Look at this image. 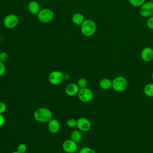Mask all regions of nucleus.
Here are the masks:
<instances>
[{"mask_svg":"<svg viewBox=\"0 0 153 153\" xmlns=\"http://www.w3.org/2000/svg\"><path fill=\"white\" fill-rule=\"evenodd\" d=\"M33 118L39 123H48L53 118L51 111L48 108H39L33 112Z\"/></svg>","mask_w":153,"mask_h":153,"instance_id":"1","label":"nucleus"},{"mask_svg":"<svg viewBox=\"0 0 153 153\" xmlns=\"http://www.w3.org/2000/svg\"><path fill=\"white\" fill-rule=\"evenodd\" d=\"M96 29V24L91 19H85L81 25V32L87 37L93 36L95 33Z\"/></svg>","mask_w":153,"mask_h":153,"instance_id":"2","label":"nucleus"},{"mask_svg":"<svg viewBox=\"0 0 153 153\" xmlns=\"http://www.w3.org/2000/svg\"><path fill=\"white\" fill-rule=\"evenodd\" d=\"M128 86L127 79L123 76H118L112 80V88L116 92H123Z\"/></svg>","mask_w":153,"mask_h":153,"instance_id":"3","label":"nucleus"},{"mask_svg":"<svg viewBox=\"0 0 153 153\" xmlns=\"http://www.w3.org/2000/svg\"><path fill=\"white\" fill-rule=\"evenodd\" d=\"M54 14L53 11L48 8L41 9L40 11L37 14L38 20L44 23H47L51 22L54 19Z\"/></svg>","mask_w":153,"mask_h":153,"instance_id":"4","label":"nucleus"},{"mask_svg":"<svg viewBox=\"0 0 153 153\" xmlns=\"http://www.w3.org/2000/svg\"><path fill=\"white\" fill-rule=\"evenodd\" d=\"M48 80L52 85H59L65 80L64 74L59 71H53L49 74L48 76Z\"/></svg>","mask_w":153,"mask_h":153,"instance_id":"5","label":"nucleus"},{"mask_svg":"<svg viewBox=\"0 0 153 153\" xmlns=\"http://www.w3.org/2000/svg\"><path fill=\"white\" fill-rule=\"evenodd\" d=\"M78 99L83 103H88L93 99V92L88 88H80L77 94Z\"/></svg>","mask_w":153,"mask_h":153,"instance_id":"6","label":"nucleus"},{"mask_svg":"<svg viewBox=\"0 0 153 153\" xmlns=\"http://www.w3.org/2000/svg\"><path fill=\"white\" fill-rule=\"evenodd\" d=\"M19 22V17L14 14H9L5 17L3 20L4 25L8 29L16 27Z\"/></svg>","mask_w":153,"mask_h":153,"instance_id":"7","label":"nucleus"},{"mask_svg":"<svg viewBox=\"0 0 153 153\" xmlns=\"http://www.w3.org/2000/svg\"><path fill=\"white\" fill-rule=\"evenodd\" d=\"M140 14L144 18H148L153 14V2H145L140 7L139 10Z\"/></svg>","mask_w":153,"mask_h":153,"instance_id":"8","label":"nucleus"},{"mask_svg":"<svg viewBox=\"0 0 153 153\" xmlns=\"http://www.w3.org/2000/svg\"><path fill=\"white\" fill-rule=\"evenodd\" d=\"M91 127V122L85 117H79L76 120V127L81 131H87Z\"/></svg>","mask_w":153,"mask_h":153,"instance_id":"9","label":"nucleus"},{"mask_svg":"<svg viewBox=\"0 0 153 153\" xmlns=\"http://www.w3.org/2000/svg\"><path fill=\"white\" fill-rule=\"evenodd\" d=\"M62 148L66 153H74L77 149V143L71 139H67L62 143Z\"/></svg>","mask_w":153,"mask_h":153,"instance_id":"10","label":"nucleus"},{"mask_svg":"<svg viewBox=\"0 0 153 153\" xmlns=\"http://www.w3.org/2000/svg\"><path fill=\"white\" fill-rule=\"evenodd\" d=\"M141 59L145 62H149L153 60V49L150 47L143 48L140 52Z\"/></svg>","mask_w":153,"mask_h":153,"instance_id":"11","label":"nucleus"},{"mask_svg":"<svg viewBox=\"0 0 153 153\" xmlns=\"http://www.w3.org/2000/svg\"><path fill=\"white\" fill-rule=\"evenodd\" d=\"M47 128L50 133L55 134L59 131L60 129V124L59 121L55 118L51 119L47 123Z\"/></svg>","mask_w":153,"mask_h":153,"instance_id":"12","label":"nucleus"},{"mask_svg":"<svg viewBox=\"0 0 153 153\" xmlns=\"http://www.w3.org/2000/svg\"><path fill=\"white\" fill-rule=\"evenodd\" d=\"M79 89L80 88L76 83L71 82L66 86L65 92L68 96L72 97L78 94Z\"/></svg>","mask_w":153,"mask_h":153,"instance_id":"13","label":"nucleus"},{"mask_svg":"<svg viewBox=\"0 0 153 153\" xmlns=\"http://www.w3.org/2000/svg\"><path fill=\"white\" fill-rule=\"evenodd\" d=\"M27 8L30 13L36 16L41 10L39 4L36 1H30L27 5Z\"/></svg>","mask_w":153,"mask_h":153,"instance_id":"14","label":"nucleus"},{"mask_svg":"<svg viewBox=\"0 0 153 153\" xmlns=\"http://www.w3.org/2000/svg\"><path fill=\"white\" fill-rule=\"evenodd\" d=\"M99 87L104 90H108L112 88V80L108 78H103L99 81Z\"/></svg>","mask_w":153,"mask_h":153,"instance_id":"15","label":"nucleus"},{"mask_svg":"<svg viewBox=\"0 0 153 153\" xmlns=\"http://www.w3.org/2000/svg\"><path fill=\"white\" fill-rule=\"evenodd\" d=\"M85 18L83 14L79 13H75L72 17V22L74 24L76 25H81V24L84 21Z\"/></svg>","mask_w":153,"mask_h":153,"instance_id":"16","label":"nucleus"},{"mask_svg":"<svg viewBox=\"0 0 153 153\" xmlns=\"http://www.w3.org/2000/svg\"><path fill=\"white\" fill-rule=\"evenodd\" d=\"M82 139V134L81 131L79 130H74L71 133V139L76 143H79Z\"/></svg>","mask_w":153,"mask_h":153,"instance_id":"17","label":"nucleus"},{"mask_svg":"<svg viewBox=\"0 0 153 153\" xmlns=\"http://www.w3.org/2000/svg\"><path fill=\"white\" fill-rule=\"evenodd\" d=\"M144 94L149 97H153V83L150 82L146 84L143 89Z\"/></svg>","mask_w":153,"mask_h":153,"instance_id":"18","label":"nucleus"},{"mask_svg":"<svg viewBox=\"0 0 153 153\" xmlns=\"http://www.w3.org/2000/svg\"><path fill=\"white\" fill-rule=\"evenodd\" d=\"M77 85L79 87V88H87L88 86V81L85 78L81 77L79 78L76 82Z\"/></svg>","mask_w":153,"mask_h":153,"instance_id":"19","label":"nucleus"},{"mask_svg":"<svg viewBox=\"0 0 153 153\" xmlns=\"http://www.w3.org/2000/svg\"><path fill=\"white\" fill-rule=\"evenodd\" d=\"M131 5L134 7H140L145 2L146 0H128Z\"/></svg>","mask_w":153,"mask_h":153,"instance_id":"20","label":"nucleus"},{"mask_svg":"<svg viewBox=\"0 0 153 153\" xmlns=\"http://www.w3.org/2000/svg\"><path fill=\"white\" fill-rule=\"evenodd\" d=\"M17 151L20 153H25L27 151V146L24 143L19 144L17 146Z\"/></svg>","mask_w":153,"mask_h":153,"instance_id":"21","label":"nucleus"},{"mask_svg":"<svg viewBox=\"0 0 153 153\" xmlns=\"http://www.w3.org/2000/svg\"><path fill=\"white\" fill-rule=\"evenodd\" d=\"M66 125L70 128H74L76 127V120L73 118H69L66 121Z\"/></svg>","mask_w":153,"mask_h":153,"instance_id":"22","label":"nucleus"},{"mask_svg":"<svg viewBox=\"0 0 153 153\" xmlns=\"http://www.w3.org/2000/svg\"><path fill=\"white\" fill-rule=\"evenodd\" d=\"M78 153H96V151L91 148L88 146H85L82 148L78 152Z\"/></svg>","mask_w":153,"mask_h":153,"instance_id":"23","label":"nucleus"},{"mask_svg":"<svg viewBox=\"0 0 153 153\" xmlns=\"http://www.w3.org/2000/svg\"><path fill=\"white\" fill-rule=\"evenodd\" d=\"M8 59V54L7 52L2 51L0 52V61L2 62H5Z\"/></svg>","mask_w":153,"mask_h":153,"instance_id":"24","label":"nucleus"},{"mask_svg":"<svg viewBox=\"0 0 153 153\" xmlns=\"http://www.w3.org/2000/svg\"><path fill=\"white\" fill-rule=\"evenodd\" d=\"M146 25L149 29H153V16H152L148 18L146 22Z\"/></svg>","mask_w":153,"mask_h":153,"instance_id":"25","label":"nucleus"},{"mask_svg":"<svg viewBox=\"0 0 153 153\" xmlns=\"http://www.w3.org/2000/svg\"><path fill=\"white\" fill-rule=\"evenodd\" d=\"M6 72V67L4 63L0 61V76H3Z\"/></svg>","mask_w":153,"mask_h":153,"instance_id":"26","label":"nucleus"},{"mask_svg":"<svg viewBox=\"0 0 153 153\" xmlns=\"http://www.w3.org/2000/svg\"><path fill=\"white\" fill-rule=\"evenodd\" d=\"M7 110V105L5 102L0 101V114H3Z\"/></svg>","mask_w":153,"mask_h":153,"instance_id":"27","label":"nucleus"},{"mask_svg":"<svg viewBox=\"0 0 153 153\" xmlns=\"http://www.w3.org/2000/svg\"><path fill=\"white\" fill-rule=\"evenodd\" d=\"M5 123V119L3 114H0V127H2Z\"/></svg>","mask_w":153,"mask_h":153,"instance_id":"28","label":"nucleus"},{"mask_svg":"<svg viewBox=\"0 0 153 153\" xmlns=\"http://www.w3.org/2000/svg\"><path fill=\"white\" fill-rule=\"evenodd\" d=\"M70 78V76L68 74H64V79L65 80H68Z\"/></svg>","mask_w":153,"mask_h":153,"instance_id":"29","label":"nucleus"},{"mask_svg":"<svg viewBox=\"0 0 153 153\" xmlns=\"http://www.w3.org/2000/svg\"><path fill=\"white\" fill-rule=\"evenodd\" d=\"M11 153H20V152H18V151L16 150V151H13V152H11Z\"/></svg>","mask_w":153,"mask_h":153,"instance_id":"30","label":"nucleus"},{"mask_svg":"<svg viewBox=\"0 0 153 153\" xmlns=\"http://www.w3.org/2000/svg\"><path fill=\"white\" fill-rule=\"evenodd\" d=\"M151 78H152V79L153 80V72L152 73V75H151Z\"/></svg>","mask_w":153,"mask_h":153,"instance_id":"31","label":"nucleus"}]
</instances>
